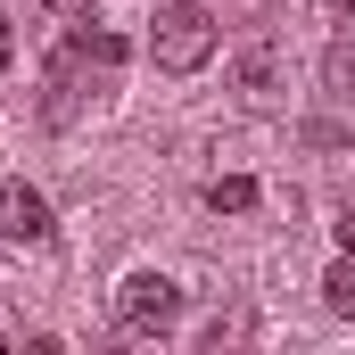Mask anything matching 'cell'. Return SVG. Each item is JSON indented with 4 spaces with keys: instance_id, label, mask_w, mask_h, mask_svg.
I'll use <instances>...</instances> for the list:
<instances>
[{
    "instance_id": "obj_10",
    "label": "cell",
    "mask_w": 355,
    "mask_h": 355,
    "mask_svg": "<svg viewBox=\"0 0 355 355\" xmlns=\"http://www.w3.org/2000/svg\"><path fill=\"white\" fill-rule=\"evenodd\" d=\"M50 8H58V17H75V25L91 17V0H50Z\"/></svg>"
},
{
    "instance_id": "obj_9",
    "label": "cell",
    "mask_w": 355,
    "mask_h": 355,
    "mask_svg": "<svg viewBox=\"0 0 355 355\" xmlns=\"http://www.w3.org/2000/svg\"><path fill=\"white\" fill-rule=\"evenodd\" d=\"M8 58H17V25L0 17V75H8Z\"/></svg>"
},
{
    "instance_id": "obj_3",
    "label": "cell",
    "mask_w": 355,
    "mask_h": 355,
    "mask_svg": "<svg viewBox=\"0 0 355 355\" xmlns=\"http://www.w3.org/2000/svg\"><path fill=\"white\" fill-rule=\"evenodd\" d=\"M50 198L42 190H25V182H0V240H17V248H50Z\"/></svg>"
},
{
    "instance_id": "obj_6",
    "label": "cell",
    "mask_w": 355,
    "mask_h": 355,
    "mask_svg": "<svg viewBox=\"0 0 355 355\" xmlns=\"http://www.w3.org/2000/svg\"><path fill=\"white\" fill-rule=\"evenodd\" d=\"M75 42H83V58H91V67H99V75H116V67L132 58V50H124V33H91V17H83V25H75Z\"/></svg>"
},
{
    "instance_id": "obj_5",
    "label": "cell",
    "mask_w": 355,
    "mask_h": 355,
    "mask_svg": "<svg viewBox=\"0 0 355 355\" xmlns=\"http://www.w3.org/2000/svg\"><path fill=\"white\" fill-rule=\"evenodd\" d=\"M257 198H265V190H257L248 174H215V182H207V207H215V215H248Z\"/></svg>"
},
{
    "instance_id": "obj_4",
    "label": "cell",
    "mask_w": 355,
    "mask_h": 355,
    "mask_svg": "<svg viewBox=\"0 0 355 355\" xmlns=\"http://www.w3.org/2000/svg\"><path fill=\"white\" fill-rule=\"evenodd\" d=\"M281 75H289V67H281V50H272V42H240L232 83L248 91V99H272V91H281Z\"/></svg>"
},
{
    "instance_id": "obj_1",
    "label": "cell",
    "mask_w": 355,
    "mask_h": 355,
    "mask_svg": "<svg viewBox=\"0 0 355 355\" xmlns=\"http://www.w3.org/2000/svg\"><path fill=\"white\" fill-rule=\"evenodd\" d=\"M215 8H198V0H174L157 25H149V58L166 67V75H198L207 58H215Z\"/></svg>"
},
{
    "instance_id": "obj_8",
    "label": "cell",
    "mask_w": 355,
    "mask_h": 355,
    "mask_svg": "<svg viewBox=\"0 0 355 355\" xmlns=\"http://www.w3.org/2000/svg\"><path fill=\"white\" fill-rule=\"evenodd\" d=\"M322 83H331V91H355V42H347V33L322 50Z\"/></svg>"
},
{
    "instance_id": "obj_11",
    "label": "cell",
    "mask_w": 355,
    "mask_h": 355,
    "mask_svg": "<svg viewBox=\"0 0 355 355\" xmlns=\"http://www.w3.org/2000/svg\"><path fill=\"white\" fill-rule=\"evenodd\" d=\"M339 248H347V257H355V207H347V215H339Z\"/></svg>"
},
{
    "instance_id": "obj_2",
    "label": "cell",
    "mask_w": 355,
    "mask_h": 355,
    "mask_svg": "<svg viewBox=\"0 0 355 355\" xmlns=\"http://www.w3.org/2000/svg\"><path fill=\"white\" fill-rule=\"evenodd\" d=\"M174 314H182V289L166 272H132V281L116 289V322L141 331V339H149V331H174Z\"/></svg>"
},
{
    "instance_id": "obj_7",
    "label": "cell",
    "mask_w": 355,
    "mask_h": 355,
    "mask_svg": "<svg viewBox=\"0 0 355 355\" xmlns=\"http://www.w3.org/2000/svg\"><path fill=\"white\" fill-rule=\"evenodd\" d=\"M322 306H331V314H347V322H355V257H339V265L322 272Z\"/></svg>"
},
{
    "instance_id": "obj_12",
    "label": "cell",
    "mask_w": 355,
    "mask_h": 355,
    "mask_svg": "<svg viewBox=\"0 0 355 355\" xmlns=\"http://www.w3.org/2000/svg\"><path fill=\"white\" fill-rule=\"evenodd\" d=\"M198 8H223V0H198Z\"/></svg>"
}]
</instances>
